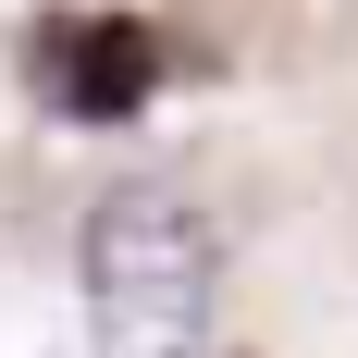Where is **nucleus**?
Masks as SVG:
<instances>
[{
  "label": "nucleus",
  "mask_w": 358,
  "mask_h": 358,
  "mask_svg": "<svg viewBox=\"0 0 358 358\" xmlns=\"http://www.w3.org/2000/svg\"><path fill=\"white\" fill-rule=\"evenodd\" d=\"M87 334L99 358H210L222 322V248L210 222L161 185H111L87 210Z\"/></svg>",
  "instance_id": "obj_1"
},
{
  "label": "nucleus",
  "mask_w": 358,
  "mask_h": 358,
  "mask_svg": "<svg viewBox=\"0 0 358 358\" xmlns=\"http://www.w3.org/2000/svg\"><path fill=\"white\" fill-rule=\"evenodd\" d=\"M50 99L87 111V124H111V111H136L148 99V74H161V50H148V25H62L50 37Z\"/></svg>",
  "instance_id": "obj_2"
}]
</instances>
